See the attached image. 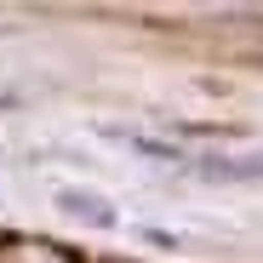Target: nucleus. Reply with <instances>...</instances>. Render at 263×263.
Instances as JSON below:
<instances>
[{"mask_svg": "<svg viewBox=\"0 0 263 263\" xmlns=\"http://www.w3.org/2000/svg\"><path fill=\"white\" fill-rule=\"evenodd\" d=\"M58 206H63L69 217H80V223H92V229H115V206H109L103 195H92V189H63Z\"/></svg>", "mask_w": 263, "mask_h": 263, "instance_id": "f257e3e1", "label": "nucleus"}]
</instances>
